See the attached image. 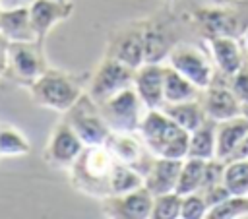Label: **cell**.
Masks as SVG:
<instances>
[{
	"mask_svg": "<svg viewBox=\"0 0 248 219\" xmlns=\"http://www.w3.org/2000/svg\"><path fill=\"white\" fill-rule=\"evenodd\" d=\"M180 207H182V196L176 192L153 196L151 219H178Z\"/></svg>",
	"mask_w": 248,
	"mask_h": 219,
	"instance_id": "obj_30",
	"label": "cell"
},
{
	"mask_svg": "<svg viewBox=\"0 0 248 219\" xmlns=\"http://www.w3.org/2000/svg\"><path fill=\"white\" fill-rule=\"evenodd\" d=\"M114 163V155L105 145H85L68 169L70 182L85 196L103 200L110 196V176Z\"/></svg>",
	"mask_w": 248,
	"mask_h": 219,
	"instance_id": "obj_1",
	"label": "cell"
},
{
	"mask_svg": "<svg viewBox=\"0 0 248 219\" xmlns=\"http://www.w3.org/2000/svg\"><path fill=\"white\" fill-rule=\"evenodd\" d=\"M215 128L217 122L205 118L202 126H198L194 132H190V141H188V157H198V159H213L215 157Z\"/></svg>",
	"mask_w": 248,
	"mask_h": 219,
	"instance_id": "obj_24",
	"label": "cell"
},
{
	"mask_svg": "<svg viewBox=\"0 0 248 219\" xmlns=\"http://www.w3.org/2000/svg\"><path fill=\"white\" fill-rule=\"evenodd\" d=\"M203 169H205V159L186 157L182 161L174 192L180 194V196H186V194H192V192H200L202 180H203Z\"/></svg>",
	"mask_w": 248,
	"mask_h": 219,
	"instance_id": "obj_25",
	"label": "cell"
},
{
	"mask_svg": "<svg viewBox=\"0 0 248 219\" xmlns=\"http://www.w3.org/2000/svg\"><path fill=\"white\" fill-rule=\"evenodd\" d=\"M153 194L141 186L122 196H107L101 200V213L110 219H147L151 217Z\"/></svg>",
	"mask_w": 248,
	"mask_h": 219,
	"instance_id": "obj_12",
	"label": "cell"
},
{
	"mask_svg": "<svg viewBox=\"0 0 248 219\" xmlns=\"http://www.w3.org/2000/svg\"><path fill=\"white\" fill-rule=\"evenodd\" d=\"M240 105H242V114L248 118V103H240Z\"/></svg>",
	"mask_w": 248,
	"mask_h": 219,
	"instance_id": "obj_38",
	"label": "cell"
},
{
	"mask_svg": "<svg viewBox=\"0 0 248 219\" xmlns=\"http://www.w3.org/2000/svg\"><path fill=\"white\" fill-rule=\"evenodd\" d=\"M184 159H167V157H155L151 169L147 171V174L143 176V186L153 194H167V192H174L176 182H178V174H180V167H182Z\"/></svg>",
	"mask_w": 248,
	"mask_h": 219,
	"instance_id": "obj_18",
	"label": "cell"
},
{
	"mask_svg": "<svg viewBox=\"0 0 248 219\" xmlns=\"http://www.w3.org/2000/svg\"><path fill=\"white\" fill-rule=\"evenodd\" d=\"M205 47H207V52L211 54V60L217 72L225 78H231L232 74H236L246 62V48L242 47L240 39L213 37V39H205Z\"/></svg>",
	"mask_w": 248,
	"mask_h": 219,
	"instance_id": "obj_14",
	"label": "cell"
},
{
	"mask_svg": "<svg viewBox=\"0 0 248 219\" xmlns=\"http://www.w3.org/2000/svg\"><path fill=\"white\" fill-rule=\"evenodd\" d=\"M74 4L70 0L58 2V0H33L29 4V17L31 25L35 29V35L39 41H45V37L50 33V29L68 19L72 16Z\"/></svg>",
	"mask_w": 248,
	"mask_h": 219,
	"instance_id": "obj_15",
	"label": "cell"
},
{
	"mask_svg": "<svg viewBox=\"0 0 248 219\" xmlns=\"http://www.w3.org/2000/svg\"><path fill=\"white\" fill-rule=\"evenodd\" d=\"M240 2H246V0H240Z\"/></svg>",
	"mask_w": 248,
	"mask_h": 219,
	"instance_id": "obj_40",
	"label": "cell"
},
{
	"mask_svg": "<svg viewBox=\"0 0 248 219\" xmlns=\"http://www.w3.org/2000/svg\"><path fill=\"white\" fill-rule=\"evenodd\" d=\"M64 114H66L64 120L74 128V132L79 136V140L85 145H103L112 132L105 116L101 114L99 105L85 91Z\"/></svg>",
	"mask_w": 248,
	"mask_h": 219,
	"instance_id": "obj_5",
	"label": "cell"
},
{
	"mask_svg": "<svg viewBox=\"0 0 248 219\" xmlns=\"http://www.w3.org/2000/svg\"><path fill=\"white\" fill-rule=\"evenodd\" d=\"M97 105L107 124L110 126V130H116V132H138L141 116L147 110L134 85L118 91L116 95Z\"/></svg>",
	"mask_w": 248,
	"mask_h": 219,
	"instance_id": "obj_7",
	"label": "cell"
},
{
	"mask_svg": "<svg viewBox=\"0 0 248 219\" xmlns=\"http://www.w3.org/2000/svg\"><path fill=\"white\" fill-rule=\"evenodd\" d=\"M163 78L165 64L145 62L134 72V87L145 105V109H161L163 107Z\"/></svg>",
	"mask_w": 248,
	"mask_h": 219,
	"instance_id": "obj_17",
	"label": "cell"
},
{
	"mask_svg": "<svg viewBox=\"0 0 248 219\" xmlns=\"http://www.w3.org/2000/svg\"><path fill=\"white\" fill-rule=\"evenodd\" d=\"M43 41H25L8 45V66L4 76L19 85L29 87L46 70Z\"/></svg>",
	"mask_w": 248,
	"mask_h": 219,
	"instance_id": "obj_6",
	"label": "cell"
},
{
	"mask_svg": "<svg viewBox=\"0 0 248 219\" xmlns=\"http://www.w3.org/2000/svg\"><path fill=\"white\" fill-rule=\"evenodd\" d=\"M248 134V118L244 114H238L234 118L217 122L215 128V157L221 161H229L234 153L236 145L242 141V138Z\"/></svg>",
	"mask_w": 248,
	"mask_h": 219,
	"instance_id": "obj_20",
	"label": "cell"
},
{
	"mask_svg": "<svg viewBox=\"0 0 248 219\" xmlns=\"http://www.w3.org/2000/svg\"><path fill=\"white\" fill-rule=\"evenodd\" d=\"M58 2H66V0H58Z\"/></svg>",
	"mask_w": 248,
	"mask_h": 219,
	"instance_id": "obj_39",
	"label": "cell"
},
{
	"mask_svg": "<svg viewBox=\"0 0 248 219\" xmlns=\"http://www.w3.org/2000/svg\"><path fill=\"white\" fill-rule=\"evenodd\" d=\"M134 134L136 132H116V130H112L103 145L114 155L116 161L132 167L141 176H145L147 171L151 169L153 161H155V155L147 149V145L143 143L140 134L138 136H134Z\"/></svg>",
	"mask_w": 248,
	"mask_h": 219,
	"instance_id": "obj_10",
	"label": "cell"
},
{
	"mask_svg": "<svg viewBox=\"0 0 248 219\" xmlns=\"http://www.w3.org/2000/svg\"><path fill=\"white\" fill-rule=\"evenodd\" d=\"M223 182L232 196H248V159L225 161Z\"/></svg>",
	"mask_w": 248,
	"mask_h": 219,
	"instance_id": "obj_26",
	"label": "cell"
},
{
	"mask_svg": "<svg viewBox=\"0 0 248 219\" xmlns=\"http://www.w3.org/2000/svg\"><path fill=\"white\" fill-rule=\"evenodd\" d=\"M207 202L202 192H192L182 196V207H180V219H203L207 213Z\"/></svg>",
	"mask_w": 248,
	"mask_h": 219,
	"instance_id": "obj_31",
	"label": "cell"
},
{
	"mask_svg": "<svg viewBox=\"0 0 248 219\" xmlns=\"http://www.w3.org/2000/svg\"><path fill=\"white\" fill-rule=\"evenodd\" d=\"M167 64L196 83L200 89H205L217 76V68L209 52H203L192 45L176 43L169 52Z\"/></svg>",
	"mask_w": 248,
	"mask_h": 219,
	"instance_id": "obj_8",
	"label": "cell"
},
{
	"mask_svg": "<svg viewBox=\"0 0 248 219\" xmlns=\"http://www.w3.org/2000/svg\"><path fill=\"white\" fill-rule=\"evenodd\" d=\"M8 45L10 41L0 33V76H4L6 66H8Z\"/></svg>",
	"mask_w": 248,
	"mask_h": 219,
	"instance_id": "obj_35",
	"label": "cell"
},
{
	"mask_svg": "<svg viewBox=\"0 0 248 219\" xmlns=\"http://www.w3.org/2000/svg\"><path fill=\"white\" fill-rule=\"evenodd\" d=\"M134 72L136 70L128 68L120 60H116L112 56H107L105 62L91 76L87 93L91 95V99L95 103H103L108 97L116 95L118 91L134 85Z\"/></svg>",
	"mask_w": 248,
	"mask_h": 219,
	"instance_id": "obj_9",
	"label": "cell"
},
{
	"mask_svg": "<svg viewBox=\"0 0 248 219\" xmlns=\"http://www.w3.org/2000/svg\"><path fill=\"white\" fill-rule=\"evenodd\" d=\"M0 33L10 43L37 41L35 29L31 25V17H29V6L2 10L0 12Z\"/></svg>",
	"mask_w": 248,
	"mask_h": 219,
	"instance_id": "obj_21",
	"label": "cell"
},
{
	"mask_svg": "<svg viewBox=\"0 0 248 219\" xmlns=\"http://www.w3.org/2000/svg\"><path fill=\"white\" fill-rule=\"evenodd\" d=\"M192 23L203 39L232 37L242 39L248 31V8L236 6H203L190 14Z\"/></svg>",
	"mask_w": 248,
	"mask_h": 219,
	"instance_id": "obj_4",
	"label": "cell"
},
{
	"mask_svg": "<svg viewBox=\"0 0 248 219\" xmlns=\"http://www.w3.org/2000/svg\"><path fill=\"white\" fill-rule=\"evenodd\" d=\"M27 89L37 105L56 112H66L83 95L81 78L56 68H46Z\"/></svg>",
	"mask_w": 248,
	"mask_h": 219,
	"instance_id": "obj_3",
	"label": "cell"
},
{
	"mask_svg": "<svg viewBox=\"0 0 248 219\" xmlns=\"http://www.w3.org/2000/svg\"><path fill=\"white\" fill-rule=\"evenodd\" d=\"M227 81H229V87L232 89V93L238 97V101L248 103V62H244L236 74L227 78Z\"/></svg>",
	"mask_w": 248,
	"mask_h": 219,
	"instance_id": "obj_32",
	"label": "cell"
},
{
	"mask_svg": "<svg viewBox=\"0 0 248 219\" xmlns=\"http://www.w3.org/2000/svg\"><path fill=\"white\" fill-rule=\"evenodd\" d=\"M176 45L172 25L163 19H153L143 25V56L145 62L163 64L169 58V52Z\"/></svg>",
	"mask_w": 248,
	"mask_h": 219,
	"instance_id": "obj_16",
	"label": "cell"
},
{
	"mask_svg": "<svg viewBox=\"0 0 248 219\" xmlns=\"http://www.w3.org/2000/svg\"><path fill=\"white\" fill-rule=\"evenodd\" d=\"M29 151L31 145L19 130L12 126H0V157H19L27 155Z\"/></svg>",
	"mask_w": 248,
	"mask_h": 219,
	"instance_id": "obj_28",
	"label": "cell"
},
{
	"mask_svg": "<svg viewBox=\"0 0 248 219\" xmlns=\"http://www.w3.org/2000/svg\"><path fill=\"white\" fill-rule=\"evenodd\" d=\"M223 172H225V161L213 157V159H207L205 161V169H203V180H202V188H207V186H213L217 182H223Z\"/></svg>",
	"mask_w": 248,
	"mask_h": 219,
	"instance_id": "obj_33",
	"label": "cell"
},
{
	"mask_svg": "<svg viewBox=\"0 0 248 219\" xmlns=\"http://www.w3.org/2000/svg\"><path fill=\"white\" fill-rule=\"evenodd\" d=\"M83 147H85V143L79 140V136L74 132V128L66 120H62L50 134V140L45 149V161L50 167L70 169Z\"/></svg>",
	"mask_w": 248,
	"mask_h": 219,
	"instance_id": "obj_13",
	"label": "cell"
},
{
	"mask_svg": "<svg viewBox=\"0 0 248 219\" xmlns=\"http://www.w3.org/2000/svg\"><path fill=\"white\" fill-rule=\"evenodd\" d=\"M108 56L120 60L132 70H138L141 64H145L143 56V25L141 27H132L118 35V39L112 43Z\"/></svg>",
	"mask_w": 248,
	"mask_h": 219,
	"instance_id": "obj_19",
	"label": "cell"
},
{
	"mask_svg": "<svg viewBox=\"0 0 248 219\" xmlns=\"http://www.w3.org/2000/svg\"><path fill=\"white\" fill-rule=\"evenodd\" d=\"M161 110L188 132H194L198 126L205 122V112L202 109L200 99L184 101V103H163Z\"/></svg>",
	"mask_w": 248,
	"mask_h": 219,
	"instance_id": "obj_23",
	"label": "cell"
},
{
	"mask_svg": "<svg viewBox=\"0 0 248 219\" xmlns=\"http://www.w3.org/2000/svg\"><path fill=\"white\" fill-rule=\"evenodd\" d=\"M138 134L155 157L186 159L190 132L169 118L161 109H147L138 126Z\"/></svg>",
	"mask_w": 248,
	"mask_h": 219,
	"instance_id": "obj_2",
	"label": "cell"
},
{
	"mask_svg": "<svg viewBox=\"0 0 248 219\" xmlns=\"http://www.w3.org/2000/svg\"><path fill=\"white\" fill-rule=\"evenodd\" d=\"M202 89L184 78L180 72L165 64V78H163V101L165 103H184L200 99Z\"/></svg>",
	"mask_w": 248,
	"mask_h": 219,
	"instance_id": "obj_22",
	"label": "cell"
},
{
	"mask_svg": "<svg viewBox=\"0 0 248 219\" xmlns=\"http://www.w3.org/2000/svg\"><path fill=\"white\" fill-rule=\"evenodd\" d=\"M242 43H244V48H246V54H248V31L244 33V37H242Z\"/></svg>",
	"mask_w": 248,
	"mask_h": 219,
	"instance_id": "obj_37",
	"label": "cell"
},
{
	"mask_svg": "<svg viewBox=\"0 0 248 219\" xmlns=\"http://www.w3.org/2000/svg\"><path fill=\"white\" fill-rule=\"evenodd\" d=\"M33 0H0V8L8 10V8H19V6H29Z\"/></svg>",
	"mask_w": 248,
	"mask_h": 219,
	"instance_id": "obj_36",
	"label": "cell"
},
{
	"mask_svg": "<svg viewBox=\"0 0 248 219\" xmlns=\"http://www.w3.org/2000/svg\"><path fill=\"white\" fill-rule=\"evenodd\" d=\"M200 192L203 194V198H205V202H207V207H213V205H217L219 202H223V200H227L229 196H232V194L229 192V188L225 186V182H217V184L207 186V188H203V190H200Z\"/></svg>",
	"mask_w": 248,
	"mask_h": 219,
	"instance_id": "obj_34",
	"label": "cell"
},
{
	"mask_svg": "<svg viewBox=\"0 0 248 219\" xmlns=\"http://www.w3.org/2000/svg\"><path fill=\"white\" fill-rule=\"evenodd\" d=\"M248 215V196H229L217 205L209 207L205 219H236Z\"/></svg>",
	"mask_w": 248,
	"mask_h": 219,
	"instance_id": "obj_29",
	"label": "cell"
},
{
	"mask_svg": "<svg viewBox=\"0 0 248 219\" xmlns=\"http://www.w3.org/2000/svg\"><path fill=\"white\" fill-rule=\"evenodd\" d=\"M143 186V176L132 167L116 161L110 176V196H122Z\"/></svg>",
	"mask_w": 248,
	"mask_h": 219,
	"instance_id": "obj_27",
	"label": "cell"
},
{
	"mask_svg": "<svg viewBox=\"0 0 248 219\" xmlns=\"http://www.w3.org/2000/svg\"><path fill=\"white\" fill-rule=\"evenodd\" d=\"M200 103L205 112V118H209L213 122H223V120L242 114V105H240L238 97L229 87L227 78L221 76L219 72H217L215 79L205 89H202Z\"/></svg>",
	"mask_w": 248,
	"mask_h": 219,
	"instance_id": "obj_11",
	"label": "cell"
},
{
	"mask_svg": "<svg viewBox=\"0 0 248 219\" xmlns=\"http://www.w3.org/2000/svg\"><path fill=\"white\" fill-rule=\"evenodd\" d=\"M0 12H2V8H0Z\"/></svg>",
	"mask_w": 248,
	"mask_h": 219,
	"instance_id": "obj_41",
	"label": "cell"
}]
</instances>
